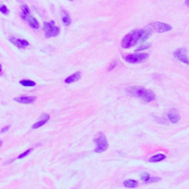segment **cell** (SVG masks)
<instances>
[{"mask_svg":"<svg viewBox=\"0 0 189 189\" xmlns=\"http://www.w3.org/2000/svg\"><path fill=\"white\" fill-rule=\"evenodd\" d=\"M61 19H62L64 25L65 26H69L71 24L70 17L67 12H63L62 16H61Z\"/></svg>","mask_w":189,"mask_h":189,"instance_id":"18","label":"cell"},{"mask_svg":"<svg viewBox=\"0 0 189 189\" xmlns=\"http://www.w3.org/2000/svg\"><path fill=\"white\" fill-rule=\"evenodd\" d=\"M147 28L148 31L151 32H157V33H164V32H168L172 30V27L171 25L159 22L150 23L147 26Z\"/></svg>","mask_w":189,"mask_h":189,"instance_id":"4","label":"cell"},{"mask_svg":"<svg viewBox=\"0 0 189 189\" xmlns=\"http://www.w3.org/2000/svg\"><path fill=\"white\" fill-rule=\"evenodd\" d=\"M20 84L25 87H34L35 85V82L31 81V80H23V81H20Z\"/></svg>","mask_w":189,"mask_h":189,"instance_id":"19","label":"cell"},{"mask_svg":"<svg viewBox=\"0 0 189 189\" xmlns=\"http://www.w3.org/2000/svg\"><path fill=\"white\" fill-rule=\"evenodd\" d=\"M26 20H27L28 24H29V25L31 26V27L34 28V29H39V22L35 18L33 17V16H29Z\"/></svg>","mask_w":189,"mask_h":189,"instance_id":"14","label":"cell"},{"mask_svg":"<svg viewBox=\"0 0 189 189\" xmlns=\"http://www.w3.org/2000/svg\"><path fill=\"white\" fill-rule=\"evenodd\" d=\"M150 47H151L150 44H143V45L139 47V48H138V49L136 50V51H141V50L149 49Z\"/></svg>","mask_w":189,"mask_h":189,"instance_id":"21","label":"cell"},{"mask_svg":"<svg viewBox=\"0 0 189 189\" xmlns=\"http://www.w3.org/2000/svg\"><path fill=\"white\" fill-rule=\"evenodd\" d=\"M117 61H114L113 62L110 64L109 67V68H108V71H111L112 70H113V69H115V67L117 66Z\"/></svg>","mask_w":189,"mask_h":189,"instance_id":"25","label":"cell"},{"mask_svg":"<svg viewBox=\"0 0 189 189\" xmlns=\"http://www.w3.org/2000/svg\"><path fill=\"white\" fill-rule=\"evenodd\" d=\"M149 178H150V175H149V174L147 173V172H145V173H143V175H141V179L145 183H146L149 179Z\"/></svg>","mask_w":189,"mask_h":189,"instance_id":"20","label":"cell"},{"mask_svg":"<svg viewBox=\"0 0 189 189\" xmlns=\"http://www.w3.org/2000/svg\"><path fill=\"white\" fill-rule=\"evenodd\" d=\"M44 33H45L46 38H51V37L57 36L60 33V29L55 25L54 21L50 22H44L43 25Z\"/></svg>","mask_w":189,"mask_h":189,"instance_id":"2","label":"cell"},{"mask_svg":"<svg viewBox=\"0 0 189 189\" xmlns=\"http://www.w3.org/2000/svg\"><path fill=\"white\" fill-rule=\"evenodd\" d=\"M32 151H33V149H28V150H27L26 151H25V152H24V153H22V154H20L19 156L18 157V159H22V158H25V157H26V156H27V155L29 154Z\"/></svg>","mask_w":189,"mask_h":189,"instance_id":"23","label":"cell"},{"mask_svg":"<svg viewBox=\"0 0 189 189\" xmlns=\"http://www.w3.org/2000/svg\"><path fill=\"white\" fill-rule=\"evenodd\" d=\"M10 42L18 48H26L29 45V43L25 39H19L16 38H10Z\"/></svg>","mask_w":189,"mask_h":189,"instance_id":"9","label":"cell"},{"mask_svg":"<svg viewBox=\"0 0 189 189\" xmlns=\"http://www.w3.org/2000/svg\"><path fill=\"white\" fill-rule=\"evenodd\" d=\"M168 117L172 123H177L180 121V115L178 110L176 109H172L168 113Z\"/></svg>","mask_w":189,"mask_h":189,"instance_id":"8","label":"cell"},{"mask_svg":"<svg viewBox=\"0 0 189 189\" xmlns=\"http://www.w3.org/2000/svg\"><path fill=\"white\" fill-rule=\"evenodd\" d=\"M149 57L148 53H134L128 55L125 57V60L127 62L131 64H137L145 61Z\"/></svg>","mask_w":189,"mask_h":189,"instance_id":"5","label":"cell"},{"mask_svg":"<svg viewBox=\"0 0 189 189\" xmlns=\"http://www.w3.org/2000/svg\"><path fill=\"white\" fill-rule=\"evenodd\" d=\"M166 158V155L162 154H159L155 155V156H153L152 158H151L149 159V162H160L162 161V160H165Z\"/></svg>","mask_w":189,"mask_h":189,"instance_id":"16","label":"cell"},{"mask_svg":"<svg viewBox=\"0 0 189 189\" xmlns=\"http://www.w3.org/2000/svg\"><path fill=\"white\" fill-rule=\"evenodd\" d=\"M81 72H75L74 74L71 75V76H69V77H67L66 79L64 80V82L66 84L73 83V82H76V81H78V80L81 78Z\"/></svg>","mask_w":189,"mask_h":189,"instance_id":"12","label":"cell"},{"mask_svg":"<svg viewBox=\"0 0 189 189\" xmlns=\"http://www.w3.org/2000/svg\"><path fill=\"white\" fill-rule=\"evenodd\" d=\"M185 4H186L187 6H188V7H189V0H188V1H186V2H185Z\"/></svg>","mask_w":189,"mask_h":189,"instance_id":"27","label":"cell"},{"mask_svg":"<svg viewBox=\"0 0 189 189\" xmlns=\"http://www.w3.org/2000/svg\"><path fill=\"white\" fill-rule=\"evenodd\" d=\"M174 56L183 63L189 65V58L188 56V50L185 47H180L174 52Z\"/></svg>","mask_w":189,"mask_h":189,"instance_id":"6","label":"cell"},{"mask_svg":"<svg viewBox=\"0 0 189 189\" xmlns=\"http://www.w3.org/2000/svg\"><path fill=\"white\" fill-rule=\"evenodd\" d=\"M0 11H1L2 14H9V10L7 8V7L4 5H2L1 7H0Z\"/></svg>","mask_w":189,"mask_h":189,"instance_id":"22","label":"cell"},{"mask_svg":"<svg viewBox=\"0 0 189 189\" xmlns=\"http://www.w3.org/2000/svg\"><path fill=\"white\" fill-rule=\"evenodd\" d=\"M154 99H155L154 93L152 91L146 89L145 95H143V98H142L141 100H143V101L145 102H151L152 101H154Z\"/></svg>","mask_w":189,"mask_h":189,"instance_id":"13","label":"cell"},{"mask_svg":"<svg viewBox=\"0 0 189 189\" xmlns=\"http://www.w3.org/2000/svg\"><path fill=\"white\" fill-rule=\"evenodd\" d=\"M50 119V115H47V114H44V115H43L42 116V117H41V121H39V122L34 123V124L32 126V128L33 129H38L39 127L42 126L43 125H44L45 123L47 122L48 121H49Z\"/></svg>","mask_w":189,"mask_h":189,"instance_id":"11","label":"cell"},{"mask_svg":"<svg viewBox=\"0 0 189 189\" xmlns=\"http://www.w3.org/2000/svg\"><path fill=\"white\" fill-rule=\"evenodd\" d=\"M160 179V178H159V177H150L149 178V180L147 181L146 183H156L158 182V181H159Z\"/></svg>","mask_w":189,"mask_h":189,"instance_id":"24","label":"cell"},{"mask_svg":"<svg viewBox=\"0 0 189 189\" xmlns=\"http://www.w3.org/2000/svg\"><path fill=\"white\" fill-rule=\"evenodd\" d=\"M10 126H7L4 127L3 129H2L1 133H5V132H7V131L9 130V129H10Z\"/></svg>","mask_w":189,"mask_h":189,"instance_id":"26","label":"cell"},{"mask_svg":"<svg viewBox=\"0 0 189 189\" xmlns=\"http://www.w3.org/2000/svg\"><path fill=\"white\" fill-rule=\"evenodd\" d=\"M36 100V98L34 96H24V97H17L15 98L14 101L16 102L21 103V104H31Z\"/></svg>","mask_w":189,"mask_h":189,"instance_id":"10","label":"cell"},{"mask_svg":"<svg viewBox=\"0 0 189 189\" xmlns=\"http://www.w3.org/2000/svg\"><path fill=\"white\" fill-rule=\"evenodd\" d=\"M30 12H31V10H30L29 7L26 4H24V5H22V14H21V16L22 18H23V19H27V18L29 16Z\"/></svg>","mask_w":189,"mask_h":189,"instance_id":"15","label":"cell"},{"mask_svg":"<svg viewBox=\"0 0 189 189\" xmlns=\"http://www.w3.org/2000/svg\"><path fill=\"white\" fill-rule=\"evenodd\" d=\"M146 91V89L142 87H132L127 89V93L142 99L143 95H145Z\"/></svg>","mask_w":189,"mask_h":189,"instance_id":"7","label":"cell"},{"mask_svg":"<svg viewBox=\"0 0 189 189\" xmlns=\"http://www.w3.org/2000/svg\"><path fill=\"white\" fill-rule=\"evenodd\" d=\"M123 185L127 188H135L138 186V183L134 179H127L123 182Z\"/></svg>","mask_w":189,"mask_h":189,"instance_id":"17","label":"cell"},{"mask_svg":"<svg viewBox=\"0 0 189 189\" xmlns=\"http://www.w3.org/2000/svg\"><path fill=\"white\" fill-rule=\"evenodd\" d=\"M144 33V30L138 29L131 31L128 34H126L122 39L121 41V47L124 49L132 47L135 45L141 39L143 34Z\"/></svg>","mask_w":189,"mask_h":189,"instance_id":"1","label":"cell"},{"mask_svg":"<svg viewBox=\"0 0 189 189\" xmlns=\"http://www.w3.org/2000/svg\"><path fill=\"white\" fill-rule=\"evenodd\" d=\"M95 143H96V148H95V151L97 153L104 152L108 148V142L105 134L102 132H100L98 134V136L94 140Z\"/></svg>","mask_w":189,"mask_h":189,"instance_id":"3","label":"cell"}]
</instances>
